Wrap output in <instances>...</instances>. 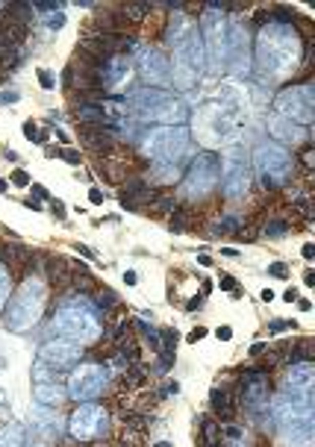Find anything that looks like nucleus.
<instances>
[{
	"instance_id": "nucleus-20",
	"label": "nucleus",
	"mask_w": 315,
	"mask_h": 447,
	"mask_svg": "<svg viewBox=\"0 0 315 447\" xmlns=\"http://www.w3.org/2000/svg\"><path fill=\"white\" fill-rule=\"evenodd\" d=\"M144 382H147V368H144V362L130 365V368L121 374V385L124 388H141Z\"/></svg>"
},
{
	"instance_id": "nucleus-46",
	"label": "nucleus",
	"mask_w": 315,
	"mask_h": 447,
	"mask_svg": "<svg viewBox=\"0 0 315 447\" xmlns=\"http://www.w3.org/2000/svg\"><path fill=\"white\" fill-rule=\"evenodd\" d=\"M33 191H35V197H47V189H44V186H33Z\"/></svg>"
},
{
	"instance_id": "nucleus-16",
	"label": "nucleus",
	"mask_w": 315,
	"mask_h": 447,
	"mask_svg": "<svg viewBox=\"0 0 315 447\" xmlns=\"http://www.w3.org/2000/svg\"><path fill=\"white\" fill-rule=\"evenodd\" d=\"M212 415H215V421H221V424H227L233 421V415H236V403H233V395L224 392V388H212Z\"/></svg>"
},
{
	"instance_id": "nucleus-6",
	"label": "nucleus",
	"mask_w": 315,
	"mask_h": 447,
	"mask_svg": "<svg viewBox=\"0 0 315 447\" xmlns=\"http://www.w3.org/2000/svg\"><path fill=\"white\" fill-rule=\"evenodd\" d=\"M186 144H189V130L183 124L180 127H159L144 138L147 156H153L156 162H165V165H174L180 153L186 150Z\"/></svg>"
},
{
	"instance_id": "nucleus-41",
	"label": "nucleus",
	"mask_w": 315,
	"mask_h": 447,
	"mask_svg": "<svg viewBox=\"0 0 315 447\" xmlns=\"http://www.w3.org/2000/svg\"><path fill=\"white\" fill-rule=\"evenodd\" d=\"M77 253H83V256H86V259H94V253L88 250L86 244H77Z\"/></svg>"
},
{
	"instance_id": "nucleus-44",
	"label": "nucleus",
	"mask_w": 315,
	"mask_h": 447,
	"mask_svg": "<svg viewBox=\"0 0 315 447\" xmlns=\"http://www.w3.org/2000/svg\"><path fill=\"white\" fill-rule=\"evenodd\" d=\"M221 253H224V256H230V259H236V256H239V250H236V247H224Z\"/></svg>"
},
{
	"instance_id": "nucleus-48",
	"label": "nucleus",
	"mask_w": 315,
	"mask_h": 447,
	"mask_svg": "<svg viewBox=\"0 0 315 447\" xmlns=\"http://www.w3.org/2000/svg\"><path fill=\"white\" fill-rule=\"evenodd\" d=\"M197 262H200L203 268H209V265H212V259H209V256H197Z\"/></svg>"
},
{
	"instance_id": "nucleus-8",
	"label": "nucleus",
	"mask_w": 315,
	"mask_h": 447,
	"mask_svg": "<svg viewBox=\"0 0 315 447\" xmlns=\"http://www.w3.org/2000/svg\"><path fill=\"white\" fill-rule=\"evenodd\" d=\"M274 109L280 112V118L295 121L300 127H306V124L312 121V86L306 83V86L286 88L283 94H277Z\"/></svg>"
},
{
	"instance_id": "nucleus-26",
	"label": "nucleus",
	"mask_w": 315,
	"mask_h": 447,
	"mask_svg": "<svg viewBox=\"0 0 315 447\" xmlns=\"http://www.w3.org/2000/svg\"><path fill=\"white\" fill-rule=\"evenodd\" d=\"M38 83H41L44 88H53V86H56V83H53V74H50L47 68H41V71H38Z\"/></svg>"
},
{
	"instance_id": "nucleus-49",
	"label": "nucleus",
	"mask_w": 315,
	"mask_h": 447,
	"mask_svg": "<svg viewBox=\"0 0 315 447\" xmlns=\"http://www.w3.org/2000/svg\"><path fill=\"white\" fill-rule=\"evenodd\" d=\"M303 280H306V286H315V274H312V271H306V276H303Z\"/></svg>"
},
{
	"instance_id": "nucleus-15",
	"label": "nucleus",
	"mask_w": 315,
	"mask_h": 447,
	"mask_svg": "<svg viewBox=\"0 0 315 447\" xmlns=\"http://www.w3.org/2000/svg\"><path fill=\"white\" fill-rule=\"evenodd\" d=\"M312 362H298V365H292V371H289V377H286V388H292V392H300V395H309L312 392Z\"/></svg>"
},
{
	"instance_id": "nucleus-10",
	"label": "nucleus",
	"mask_w": 315,
	"mask_h": 447,
	"mask_svg": "<svg viewBox=\"0 0 315 447\" xmlns=\"http://www.w3.org/2000/svg\"><path fill=\"white\" fill-rule=\"evenodd\" d=\"M218 177H221L218 156L215 153H200L192 162V171H189L186 183H183V194H186V197H200V194H206L209 189H215Z\"/></svg>"
},
{
	"instance_id": "nucleus-38",
	"label": "nucleus",
	"mask_w": 315,
	"mask_h": 447,
	"mask_svg": "<svg viewBox=\"0 0 315 447\" xmlns=\"http://www.w3.org/2000/svg\"><path fill=\"white\" fill-rule=\"evenodd\" d=\"M283 300H286V303L298 300V289H286V292H283Z\"/></svg>"
},
{
	"instance_id": "nucleus-3",
	"label": "nucleus",
	"mask_w": 315,
	"mask_h": 447,
	"mask_svg": "<svg viewBox=\"0 0 315 447\" xmlns=\"http://www.w3.org/2000/svg\"><path fill=\"white\" fill-rule=\"evenodd\" d=\"M41 309H44V286H41V280H27L9 303L6 327L12 332H27L38 321Z\"/></svg>"
},
{
	"instance_id": "nucleus-27",
	"label": "nucleus",
	"mask_w": 315,
	"mask_h": 447,
	"mask_svg": "<svg viewBox=\"0 0 315 447\" xmlns=\"http://www.w3.org/2000/svg\"><path fill=\"white\" fill-rule=\"evenodd\" d=\"M215 339H218V342H230V339H233V327H227V324L218 327L215 329Z\"/></svg>"
},
{
	"instance_id": "nucleus-51",
	"label": "nucleus",
	"mask_w": 315,
	"mask_h": 447,
	"mask_svg": "<svg viewBox=\"0 0 315 447\" xmlns=\"http://www.w3.org/2000/svg\"><path fill=\"white\" fill-rule=\"evenodd\" d=\"M153 447H171V444H168V441H156Z\"/></svg>"
},
{
	"instance_id": "nucleus-21",
	"label": "nucleus",
	"mask_w": 315,
	"mask_h": 447,
	"mask_svg": "<svg viewBox=\"0 0 315 447\" xmlns=\"http://www.w3.org/2000/svg\"><path fill=\"white\" fill-rule=\"evenodd\" d=\"M0 447H24V427L21 424H6L0 430Z\"/></svg>"
},
{
	"instance_id": "nucleus-33",
	"label": "nucleus",
	"mask_w": 315,
	"mask_h": 447,
	"mask_svg": "<svg viewBox=\"0 0 315 447\" xmlns=\"http://www.w3.org/2000/svg\"><path fill=\"white\" fill-rule=\"evenodd\" d=\"M62 24H65V18H62V15H50V18H47V27H50V30H59Z\"/></svg>"
},
{
	"instance_id": "nucleus-52",
	"label": "nucleus",
	"mask_w": 315,
	"mask_h": 447,
	"mask_svg": "<svg viewBox=\"0 0 315 447\" xmlns=\"http://www.w3.org/2000/svg\"><path fill=\"white\" fill-rule=\"evenodd\" d=\"M30 447H47V444H30Z\"/></svg>"
},
{
	"instance_id": "nucleus-42",
	"label": "nucleus",
	"mask_w": 315,
	"mask_h": 447,
	"mask_svg": "<svg viewBox=\"0 0 315 447\" xmlns=\"http://www.w3.org/2000/svg\"><path fill=\"white\" fill-rule=\"evenodd\" d=\"M18 100V94H12V91H9V94H0V103H15Z\"/></svg>"
},
{
	"instance_id": "nucleus-29",
	"label": "nucleus",
	"mask_w": 315,
	"mask_h": 447,
	"mask_svg": "<svg viewBox=\"0 0 315 447\" xmlns=\"http://www.w3.org/2000/svg\"><path fill=\"white\" fill-rule=\"evenodd\" d=\"M218 286H221L224 292H233V289H236V280H233L230 274H221V280H218Z\"/></svg>"
},
{
	"instance_id": "nucleus-31",
	"label": "nucleus",
	"mask_w": 315,
	"mask_h": 447,
	"mask_svg": "<svg viewBox=\"0 0 315 447\" xmlns=\"http://www.w3.org/2000/svg\"><path fill=\"white\" fill-rule=\"evenodd\" d=\"M203 300H206L203 294H194L192 300H189V306H186V309H189V312H194V309H203Z\"/></svg>"
},
{
	"instance_id": "nucleus-47",
	"label": "nucleus",
	"mask_w": 315,
	"mask_h": 447,
	"mask_svg": "<svg viewBox=\"0 0 315 447\" xmlns=\"http://www.w3.org/2000/svg\"><path fill=\"white\" fill-rule=\"evenodd\" d=\"M262 300L265 303H271V300H274V292H271V289H262Z\"/></svg>"
},
{
	"instance_id": "nucleus-17",
	"label": "nucleus",
	"mask_w": 315,
	"mask_h": 447,
	"mask_svg": "<svg viewBox=\"0 0 315 447\" xmlns=\"http://www.w3.org/2000/svg\"><path fill=\"white\" fill-rule=\"evenodd\" d=\"M68 397L65 385H53V382H44V385H35V400L41 406H59L62 400Z\"/></svg>"
},
{
	"instance_id": "nucleus-35",
	"label": "nucleus",
	"mask_w": 315,
	"mask_h": 447,
	"mask_svg": "<svg viewBox=\"0 0 315 447\" xmlns=\"http://www.w3.org/2000/svg\"><path fill=\"white\" fill-rule=\"evenodd\" d=\"M62 159H65V162H71V165H77V162H80V153H77V150H65V153H62Z\"/></svg>"
},
{
	"instance_id": "nucleus-50",
	"label": "nucleus",
	"mask_w": 315,
	"mask_h": 447,
	"mask_svg": "<svg viewBox=\"0 0 315 447\" xmlns=\"http://www.w3.org/2000/svg\"><path fill=\"white\" fill-rule=\"evenodd\" d=\"M9 189V183H6V180H0V191H6Z\"/></svg>"
},
{
	"instance_id": "nucleus-40",
	"label": "nucleus",
	"mask_w": 315,
	"mask_h": 447,
	"mask_svg": "<svg viewBox=\"0 0 315 447\" xmlns=\"http://www.w3.org/2000/svg\"><path fill=\"white\" fill-rule=\"evenodd\" d=\"M300 253H303V259L309 262V259L315 256V247H312V244H303V250H300Z\"/></svg>"
},
{
	"instance_id": "nucleus-9",
	"label": "nucleus",
	"mask_w": 315,
	"mask_h": 447,
	"mask_svg": "<svg viewBox=\"0 0 315 447\" xmlns=\"http://www.w3.org/2000/svg\"><path fill=\"white\" fill-rule=\"evenodd\" d=\"M106 421H109V415H106L103 406L80 403V409L71 415L68 432H71V438H77V441H91V438H100L106 432Z\"/></svg>"
},
{
	"instance_id": "nucleus-24",
	"label": "nucleus",
	"mask_w": 315,
	"mask_h": 447,
	"mask_svg": "<svg viewBox=\"0 0 315 447\" xmlns=\"http://www.w3.org/2000/svg\"><path fill=\"white\" fill-rule=\"evenodd\" d=\"M268 274L271 276H289V265H286V262H271V265H268Z\"/></svg>"
},
{
	"instance_id": "nucleus-32",
	"label": "nucleus",
	"mask_w": 315,
	"mask_h": 447,
	"mask_svg": "<svg viewBox=\"0 0 315 447\" xmlns=\"http://www.w3.org/2000/svg\"><path fill=\"white\" fill-rule=\"evenodd\" d=\"M88 200L100 206V203H103V191H100V189H88Z\"/></svg>"
},
{
	"instance_id": "nucleus-19",
	"label": "nucleus",
	"mask_w": 315,
	"mask_h": 447,
	"mask_svg": "<svg viewBox=\"0 0 315 447\" xmlns=\"http://www.w3.org/2000/svg\"><path fill=\"white\" fill-rule=\"evenodd\" d=\"M33 377H35V382L38 385H44V382H53V385H65V374L59 371V368H50V365H44V362L38 359L33 365Z\"/></svg>"
},
{
	"instance_id": "nucleus-28",
	"label": "nucleus",
	"mask_w": 315,
	"mask_h": 447,
	"mask_svg": "<svg viewBox=\"0 0 315 447\" xmlns=\"http://www.w3.org/2000/svg\"><path fill=\"white\" fill-rule=\"evenodd\" d=\"M12 183H15V186H33V180H30L24 171H15V174H12Z\"/></svg>"
},
{
	"instance_id": "nucleus-4",
	"label": "nucleus",
	"mask_w": 315,
	"mask_h": 447,
	"mask_svg": "<svg viewBox=\"0 0 315 447\" xmlns=\"http://www.w3.org/2000/svg\"><path fill=\"white\" fill-rule=\"evenodd\" d=\"M253 168H256L265 189H274V186H283L292 177V171H295V156L289 153L283 144H277V141H265V144L256 147V153H253Z\"/></svg>"
},
{
	"instance_id": "nucleus-5",
	"label": "nucleus",
	"mask_w": 315,
	"mask_h": 447,
	"mask_svg": "<svg viewBox=\"0 0 315 447\" xmlns=\"http://www.w3.org/2000/svg\"><path fill=\"white\" fill-rule=\"evenodd\" d=\"M109 365L106 362H80L77 368H74V374H71L65 382H68V395L74 400H94V397L103 395V385L106 379H109Z\"/></svg>"
},
{
	"instance_id": "nucleus-13",
	"label": "nucleus",
	"mask_w": 315,
	"mask_h": 447,
	"mask_svg": "<svg viewBox=\"0 0 315 447\" xmlns=\"http://www.w3.org/2000/svg\"><path fill=\"white\" fill-rule=\"evenodd\" d=\"M144 121H165V124H177L180 127L186 121V106L180 103V100H174V97H165L156 109H150L144 115Z\"/></svg>"
},
{
	"instance_id": "nucleus-34",
	"label": "nucleus",
	"mask_w": 315,
	"mask_h": 447,
	"mask_svg": "<svg viewBox=\"0 0 315 447\" xmlns=\"http://www.w3.org/2000/svg\"><path fill=\"white\" fill-rule=\"evenodd\" d=\"M203 336H206V329H203V327H197V329H192V332H189V342L194 344V342H200Z\"/></svg>"
},
{
	"instance_id": "nucleus-1",
	"label": "nucleus",
	"mask_w": 315,
	"mask_h": 447,
	"mask_svg": "<svg viewBox=\"0 0 315 447\" xmlns=\"http://www.w3.org/2000/svg\"><path fill=\"white\" fill-rule=\"evenodd\" d=\"M300 47L303 41L289 21H265L256 38V65L265 74L271 71V77L295 74L300 62Z\"/></svg>"
},
{
	"instance_id": "nucleus-37",
	"label": "nucleus",
	"mask_w": 315,
	"mask_h": 447,
	"mask_svg": "<svg viewBox=\"0 0 315 447\" xmlns=\"http://www.w3.org/2000/svg\"><path fill=\"white\" fill-rule=\"evenodd\" d=\"M53 215H56V218H59V221H62V218H65V206H62V203H59V200H53Z\"/></svg>"
},
{
	"instance_id": "nucleus-7",
	"label": "nucleus",
	"mask_w": 315,
	"mask_h": 447,
	"mask_svg": "<svg viewBox=\"0 0 315 447\" xmlns=\"http://www.w3.org/2000/svg\"><path fill=\"white\" fill-rule=\"evenodd\" d=\"M218 165H221V177H224V197H227V200L245 197L247 186H250L245 147H242V144H230L227 150H224V159H221Z\"/></svg>"
},
{
	"instance_id": "nucleus-14",
	"label": "nucleus",
	"mask_w": 315,
	"mask_h": 447,
	"mask_svg": "<svg viewBox=\"0 0 315 447\" xmlns=\"http://www.w3.org/2000/svg\"><path fill=\"white\" fill-rule=\"evenodd\" d=\"M271 136L277 141H292V144H306V127L300 124H292V121L274 115L271 118Z\"/></svg>"
},
{
	"instance_id": "nucleus-45",
	"label": "nucleus",
	"mask_w": 315,
	"mask_h": 447,
	"mask_svg": "<svg viewBox=\"0 0 315 447\" xmlns=\"http://www.w3.org/2000/svg\"><path fill=\"white\" fill-rule=\"evenodd\" d=\"M298 309L300 312H309V309H312V303H309V300H298Z\"/></svg>"
},
{
	"instance_id": "nucleus-30",
	"label": "nucleus",
	"mask_w": 315,
	"mask_h": 447,
	"mask_svg": "<svg viewBox=\"0 0 315 447\" xmlns=\"http://www.w3.org/2000/svg\"><path fill=\"white\" fill-rule=\"evenodd\" d=\"M24 136L30 138V141H35V138H38V127H35L33 121H27V124H24Z\"/></svg>"
},
{
	"instance_id": "nucleus-25",
	"label": "nucleus",
	"mask_w": 315,
	"mask_h": 447,
	"mask_svg": "<svg viewBox=\"0 0 315 447\" xmlns=\"http://www.w3.org/2000/svg\"><path fill=\"white\" fill-rule=\"evenodd\" d=\"M6 294H9V274H6L3 265H0V306H3V300H6Z\"/></svg>"
},
{
	"instance_id": "nucleus-12",
	"label": "nucleus",
	"mask_w": 315,
	"mask_h": 447,
	"mask_svg": "<svg viewBox=\"0 0 315 447\" xmlns=\"http://www.w3.org/2000/svg\"><path fill=\"white\" fill-rule=\"evenodd\" d=\"M141 74H144L147 83L162 86V83L168 80V59H165V53L156 50V47H150V50L141 53Z\"/></svg>"
},
{
	"instance_id": "nucleus-23",
	"label": "nucleus",
	"mask_w": 315,
	"mask_h": 447,
	"mask_svg": "<svg viewBox=\"0 0 315 447\" xmlns=\"http://www.w3.org/2000/svg\"><path fill=\"white\" fill-rule=\"evenodd\" d=\"M283 329H298L295 321H271L268 324V332H283Z\"/></svg>"
},
{
	"instance_id": "nucleus-39",
	"label": "nucleus",
	"mask_w": 315,
	"mask_h": 447,
	"mask_svg": "<svg viewBox=\"0 0 315 447\" xmlns=\"http://www.w3.org/2000/svg\"><path fill=\"white\" fill-rule=\"evenodd\" d=\"M136 280H139L136 271H127V274H124V283H127V286H136Z\"/></svg>"
},
{
	"instance_id": "nucleus-36",
	"label": "nucleus",
	"mask_w": 315,
	"mask_h": 447,
	"mask_svg": "<svg viewBox=\"0 0 315 447\" xmlns=\"http://www.w3.org/2000/svg\"><path fill=\"white\" fill-rule=\"evenodd\" d=\"M262 353H265V344H262V342H256L253 347H250V353H247V356H253V359H256V356H262Z\"/></svg>"
},
{
	"instance_id": "nucleus-18",
	"label": "nucleus",
	"mask_w": 315,
	"mask_h": 447,
	"mask_svg": "<svg viewBox=\"0 0 315 447\" xmlns=\"http://www.w3.org/2000/svg\"><path fill=\"white\" fill-rule=\"evenodd\" d=\"M197 430H200L203 447H215L221 441V424H218L215 418H209V415H200V418H197Z\"/></svg>"
},
{
	"instance_id": "nucleus-2",
	"label": "nucleus",
	"mask_w": 315,
	"mask_h": 447,
	"mask_svg": "<svg viewBox=\"0 0 315 447\" xmlns=\"http://www.w3.org/2000/svg\"><path fill=\"white\" fill-rule=\"evenodd\" d=\"M103 321H106V315L88 297H74L71 303L56 309V315H53V321H50V329L59 339L86 344V342H97L100 339Z\"/></svg>"
},
{
	"instance_id": "nucleus-22",
	"label": "nucleus",
	"mask_w": 315,
	"mask_h": 447,
	"mask_svg": "<svg viewBox=\"0 0 315 447\" xmlns=\"http://www.w3.org/2000/svg\"><path fill=\"white\" fill-rule=\"evenodd\" d=\"M286 230H289V224L286 221H268V227H265V233H268L271 239H283Z\"/></svg>"
},
{
	"instance_id": "nucleus-43",
	"label": "nucleus",
	"mask_w": 315,
	"mask_h": 447,
	"mask_svg": "<svg viewBox=\"0 0 315 447\" xmlns=\"http://www.w3.org/2000/svg\"><path fill=\"white\" fill-rule=\"evenodd\" d=\"M200 283H203V286H200V294H203V297H206V294L212 292V283H209V280H200Z\"/></svg>"
},
{
	"instance_id": "nucleus-11",
	"label": "nucleus",
	"mask_w": 315,
	"mask_h": 447,
	"mask_svg": "<svg viewBox=\"0 0 315 447\" xmlns=\"http://www.w3.org/2000/svg\"><path fill=\"white\" fill-rule=\"evenodd\" d=\"M38 359L50 368H71L83 359V344L68 342V339H53L38 347Z\"/></svg>"
}]
</instances>
